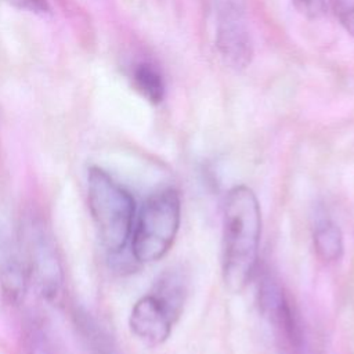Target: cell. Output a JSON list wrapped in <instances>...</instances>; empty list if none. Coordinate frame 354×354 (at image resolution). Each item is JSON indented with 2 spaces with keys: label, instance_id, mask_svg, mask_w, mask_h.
I'll return each mask as SVG.
<instances>
[{
  "label": "cell",
  "instance_id": "cell-12",
  "mask_svg": "<svg viewBox=\"0 0 354 354\" xmlns=\"http://www.w3.org/2000/svg\"><path fill=\"white\" fill-rule=\"evenodd\" d=\"M12 4L33 11V12H46L48 11V1L47 0H8Z\"/></svg>",
  "mask_w": 354,
  "mask_h": 354
},
{
  "label": "cell",
  "instance_id": "cell-4",
  "mask_svg": "<svg viewBox=\"0 0 354 354\" xmlns=\"http://www.w3.org/2000/svg\"><path fill=\"white\" fill-rule=\"evenodd\" d=\"M25 250L29 277L47 300H57L62 289L64 272L57 248L40 223H32Z\"/></svg>",
  "mask_w": 354,
  "mask_h": 354
},
{
  "label": "cell",
  "instance_id": "cell-6",
  "mask_svg": "<svg viewBox=\"0 0 354 354\" xmlns=\"http://www.w3.org/2000/svg\"><path fill=\"white\" fill-rule=\"evenodd\" d=\"M178 315L155 293L138 299L131 308L129 325L131 332L149 346L162 344L170 335Z\"/></svg>",
  "mask_w": 354,
  "mask_h": 354
},
{
  "label": "cell",
  "instance_id": "cell-5",
  "mask_svg": "<svg viewBox=\"0 0 354 354\" xmlns=\"http://www.w3.org/2000/svg\"><path fill=\"white\" fill-rule=\"evenodd\" d=\"M216 47L224 64L235 71L248 68L253 58V43L242 15L235 7H225L216 30Z\"/></svg>",
  "mask_w": 354,
  "mask_h": 354
},
{
  "label": "cell",
  "instance_id": "cell-2",
  "mask_svg": "<svg viewBox=\"0 0 354 354\" xmlns=\"http://www.w3.org/2000/svg\"><path fill=\"white\" fill-rule=\"evenodd\" d=\"M87 199L102 245L111 253L122 252L134 227V198L104 169L91 166L87 173Z\"/></svg>",
  "mask_w": 354,
  "mask_h": 354
},
{
  "label": "cell",
  "instance_id": "cell-11",
  "mask_svg": "<svg viewBox=\"0 0 354 354\" xmlns=\"http://www.w3.org/2000/svg\"><path fill=\"white\" fill-rule=\"evenodd\" d=\"M295 8L307 19H319L326 15V0H292Z\"/></svg>",
  "mask_w": 354,
  "mask_h": 354
},
{
  "label": "cell",
  "instance_id": "cell-10",
  "mask_svg": "<svg viewBox=\"0 0 354 354\" xmlns=\"http://www.w3.org/2000/svg\"><path fill=\"white\" fill-rule=\"evenodd\" d=\"M134 83L138 91L151 102L158 104L163 100L165 84L159 72L148 64H141L134 71Z\"/></svg>",
  "mask_w": 354,
  "mask_h": 354
},
{
  "label": "cell",
  "instance_id": "cell-7",
  "mask_svg": "<svg viewBox=\"0 0 354 354\" xmlns=\"http://www.w3.org/2000/svg\"><path fill=\"white\" fill-rule=\"evenodd\" d=\"M259 304L270 324L292 347L297 348L301 343V336L293 310L279 285L267 274L263 275L259 285Z\"/></svg>",
  "mask_w": 354,
  "mask_h": 354
},
{
  "label": "cell",
  "instance_id": "cell-3",
  "mask_svg": "<svg viewBox=\"0 0 354 354\" xmlns=\"http://www.w3.org/2000/svg\"><path fill=\"white\" fill-rule=\"evenodd\" d=\"M181 202L176 189L151 195L141 206L131 232V253L140 263L162 259L171 248L180 227Z\"/></svg>",
  "mask_w": 354,
  "mask_h": 354
},
{
  "label": "cell",
  "instance_id": "cell-1",
  "mask_svg": "<svg viewBox=\"0 0 354 354\" xmlns=\"http://www.w3.org/2000/svg\"><path fill=\"white\" fill-rule=\"evenodd\" d=\"M261 213L254 192L246 185L231 188L223 212V279L239 293L250 281L259 261Z\"/></svg>",
  "mask_w": 354,
  "mask_h": 354
},
{
  "label": "cell",
  "instance_id": "cell-8",
  "mask_svg": "<svg viewBox=\"0 0 354 354\" xmlns=\"http://www.w3.org/2000/svg\"><path fill=\"white\" fill-rule=\"evenodd\" d=\"M29 270L24 252L15 242L4 241L0 243V286L3 295L10 301H19L28 286Z\"/></svg>",
  "mask_w": 354,
  "mask_h": 354
},
{
  "label": "cell",
  "instance_id": "cell-9",
  "mask_svg": "<svg viewBox=\"0 0 354 354\" xmlns=\"http://www.w3.org/2000/svg\"><path fill=\"white\" fill-rule=\"evenodd\" d=\"M314 248L317 256L324 261L339 260L343 254V235L333 221H321L314 231Z\"/></svg>",
  "mask_w": 354,
  "mask_h": 354
},
{
  "label": "cell",
  "instance_id": "cell-13",
  "mask_svg": "<svg viewBox=\"0 0 354 354\" xmlns=\"http://www.w3.org/2000/svg\"><path fill=\"white\" fill-rule=\"evenodd\" d=\"M340 24L344 28V30L354 37V7H350L340 12Z\"/></svg>",
  "mask_w": 354,
  "mask_h": 354
}]
</instances>
